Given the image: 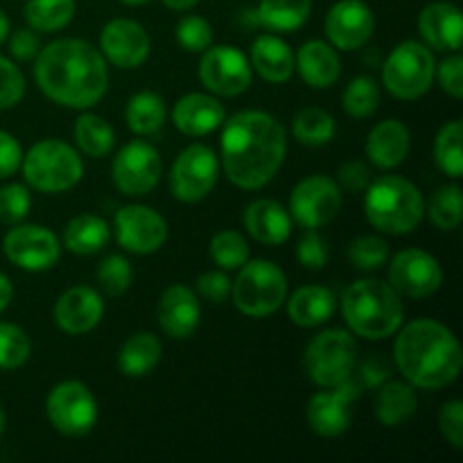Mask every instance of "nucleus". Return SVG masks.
Returning a JSON list of instances; mask_svg holds the SVG:
<instances>
[{"label": "nucleus", "mask_w": 463, "mask_h": 463, "mask_svg": "<svg viewBox=\"0 0 463 463\" xmlns=\"http://www.w3.org/2000/svg\"><path fill=\"white\" fill-rule=\"evenodd\" d=\"M23 149L12 134L0 129V179H7L21 167Z\"/></svg>", "instance_id": "52"}, {"label": "nucleus", "mask_w": 463, "mask_h": 463, "mask_svg": "<svg viewBox=\"0 0 463 463\" xmlns=\"http://www.w3.org/2000/svg\"><path fill=\"white\" fill-rule=\"evenodd\" d=\"M120 3H125V5H145L147 0H120Z\"/></svg>", "instance_id": "59"}, {"label": "nucleus", "mask_w": 463, "mask_h": 463, "mask_svg": "<svg viewBox=\"0 0 463 463\" xmlns=\"http://www.w3.org/2000/svg\"><path fill=\"white\" fill-rule=\"evenodd\" d=\"M163 346L156 335L152 333H136L122 344L118 353V369L127 378H143L161 360Z\"/></svg>", "instance_id": "30"}, {"label": "nucleus", "mask_w": 463, "mask_h": 463, "mask_svg": "<svg viewBox=\"0 0 463 463\" xmlns=\"http://www.w3.org/2000/svg\"><path fill=\"white\" fill-rule=\"evenodd\" d=\"M199 80L211 93L235 98L251 84V66L233 45H208L199 61Z\"/></svg>", "instance_id": "14"}, {"label": "nucleus", "mask_w": 463, "mask_h": 463, "mask_svg": "<svg viewBox=\"0 0 463 463\" xmlns=\"http://www.w3.org/2000/svg\"><path fill=\"white\" fill-rule=\"evenodd\" d=\"M3 432H5V411L3 407H0V437H3Z\"/></svg>", "instance_id": "58"}, {"label": "nucleus", "mask_w": 463, "mask_h": 463, "mask_svg": "<svg viewBox=\"0 0 463 463\" xmlns=\"http://www.w3.org/2000/svg\"><path fill=\"white\" fill-rule=\"evenodd\" d=\"M12 298H14L12 280H9L7 276H5L3 271H0V312H3L5 307L9 306V303H12Z\"/></svg>", "instance_id": "55"}, {"label": "nucleus", "mask_w": 463, "mask_h": 463, "mask_svg": "<svg viewBox=\"0 0 463 463\" xmlns=\"http://www.w3.org/2000/svg\"><path fill=\"white\" fill-rule=\"evenodd\" d=\"M75 16V0H27L25 21L39 32H59Z\"/></svg>", "instance_id": "36"}, {"label": "nucleus", "mask_w": 463, "mask_h": 463, "mask_svg": "<svg viewBox=\"0 0 463 463\" xmlns=\"http://www.w3.org/2000/svg\"><path fill=\"white\" fill-rule=\"evenodd\" d=\"M161 156L145 140H131L113 161V184L127 197H143L156 188L161 179Z\"/></svg>", "instance_id": "13"}, {"label": "nucleus", "mask_w": 463, "mask_h": 463, "mask_svg": "<svg viewBox=\"0 0 463 463\" xmlns=\"http://www.w3.org/2000/svg\"><path fill=\"white\" fill-rule=\"evenodd\" d=\"M23 95H25V77L21 68L0 54V111L16 107Z\"/></svg>", "instance_id": "47"}, {"label": "nucleus", "mask_w": 463, "mask_h": 463, "mask_svg": "<svg viewBox=\"0 0 463 463\" xmlns=\"http://www.w3.org/2000/svg\"><path fill=\"white\" fill-rule=\"evenodd\" d=\"M32 344L25 330L14 324H0V369L14 371L30 360Z\"/></svg>", "instance_id": "42"}, {"label": "nucleus", "mask_w": 463, "mask_h": 463, "mask_svg": "<svg viewBox=\"0 0 463 463\" xmlns=\"http://www.w3.org/2000/svg\"><path fill=\"white\" fill-rule=\"evenodd\" d=\"M439 428L455 450L463 448V405L459 401L446 402L439 414Z\"/></svg>", "instance_id": "50"}, {"label": "nucleus", "mask_w": 463, "mask_h": 463, "mask_svg": "<svg viewBox=\"0 0 463 463\" xmlns=\"http://www.w3.org/2000/svg\"><path fill=\"white\" fill-rule=\"evenodd\" d=\"M7 39H9V18L7 14L0 9V45H3Z\"/></svg>", "instance_id": "57"}, {"label": "nucleus", "mask_w": 463, "mask_h": 463, "mask_svg": "<svg viewBox=\"0 0 463 463\" xmlns=\"http://www.w3.org/2000/svg\"><path fill=\"white\" fill-rule=\"evenodd\" d=\"M220 161L206 145H190L176 156L170 175V190L179 202H202L215 188Z\"/></svg>", "instance_id": "11"}, {"label": "nucleus", "mask_w": 463, "mask_h": 463, "mask_svg": "<svg viewBox=\"0 0 463 463\" xmlns=\"http://www.w3.org/2000/svg\"><path fill=\"white\" fill-rule=\"evenodd\" d=\"M375 32V16L364 0H339L326 16V34L339 50L362 48Z\"/></svg>", "instance_id": "19"}, {"label": "nucleus", "mask_w": 463, "mask_h": 463, "mask_svg": "<svg viewBox=\"0 0 463 463\" xmlns=\"http://www.w3.org/2000/svg\"><path fill=\"white\" fill-rule=\"evenodd\" d=\"M222 125V167L231 184L244 190L269 184L288 152L283 125L265 111H240Z\"/></svg>", "instance_id": "1"}, {"label": "nucleus", "mask_w": 463, "mask_h": 463, "mask_svg": "<svg viewBox=\"0 0 463 463\" xmlns=\"http://www.w3.org/2000/svg\"><path fill=\"white\" fill-rule=\"evenodd\" d=\"M41 50V41L36 36L34 30H16L9 39V52L14 54L21 61H30V59H36Z\"/></svg>", "instance_id": "53"}, {"label": "nucleus", "mask_w": 463, "mask_h": 463, "mask_svg": "<svg viewBox=\"0 0 463 463\" xmlns=\"http://www.w3.org/2000/svg\"><path fill=\"white\" fill-rule=\"evenodd\" d=\"M398 371L411 387L443 389L461 373V346L450 328L434 319H416L401 330L393 348Z\"/></svg>", "instance_id": "3"}, {"label": "nucleus", "mask_w": 463, "mask_h": 463, "mask_svg": "<svg viewBox=\"0 0 463 463\" xmlns=\"http://www.w3.org/2000/svg\"><path fill=\"white\" fill-rule=\"evenodd\" d=\"M45 411H48L52 428L66 437H84L98 420V402H95L93 393L77 380L57 384L50 392Z\"/></svg>", "instance_id": "10"}, {"label": "nucleus", "mask_w": 463, "mask_h": 463, "mask_svg": "<svg viewBox=\"0 0 463 463\" xmlns=\"http://www.w3.org/2000/svg\"><path fill=\"white\" fill-rule=\"evenodd\" d=\"M127 125L134 134L138 136H152L156 134L163 127L167 118L165 102L158 93L154 90H140V93L131 95V99L127 102Z\"/></svg>", "instance_id": "34"}, {"label": "nucleus", "mask_w": 463, "mask_h": 463, "mask_svg": "<svg viewBox=\"0 0 463 463\" xmlns=\"http://www.w3.org/2000/svg\"><path fill=\"white\" fill-rule=\"evenodd\" d=\"M36 86L59 107L89 109L107 93L109 72L102 52L80 39H57L41 48L34 66Z\"/></svg>", "instance_id": "2"}, {"label": "nucleus", "mask_w": 463, "mask_h": 463, "mask_svg": "<svg viewBox=\"0 0 463 463\" xmlns=\"http://www.w3.org/2000/svg\"><path fill=\"white\" fill-rule=\"evenodd\" d=\"M419 32L425 43L441 52H459L463 18L459 7L450 3H432L419 16Z\"/></svg>", "instance_id": "23"}, {"label": "nucleus", "mask_w": 463, "mask_h": 463, "mask_svg": "<svg viewBox=\"0 0 463 463\" xmlns=\"http://www.w3.org/2000/svg\"><path fill=\"white\" fill-rule=\"evenodd\" d=\"M292 131L298 143L307 145V147H319V145H326L333 140L335 120L324 109L307 107L294 116Z\"/></svg>", "instance_id": "37"}, {"label": "nucleus", "mask_w": 463, "mask_h": 463, "mask_svg": "<svg viewBox=\"0 0 463 463\" xmlns=\"http://www.w3.org/2000/svg\"><path fill=\"white\" fill-rule=\"evenodd\" d=\"M312 12V0H260L258 23L274 32H297Z\"/></svg>", "instance_id": "33"}, {"label": "nucleus", "mask_w": 463, "mask_h": 463, "mask_svg": "<svg viewBox=\"0 0 463 463\" xmlns=\"http://www.w3.org/2000/svg\"><path fill=\"white\" fill-rule=\"evenodd\" d=\"M328 256V242L319 233H315V229H307V233L297 244V260L307 269H324Z\"/></svg>", "instance_id": "48"}, {"label": "nucleus", "mask_w": 463, "mask_h": 463, "mask_svg": "<svg viewBox=\"0 0 463 463\" xmlns=\"http://www.w3.org/2000/svg\"><path fill=\"white\" fill-rule=\"evenodd\" d=\"M102 54L122 71H131L147 61L149 36L140 23L131 18H113L99 34Z\"/></svg>", "instance_id": "20"}, {"label": "nucleus", "mask_w": 463, "mask_h": 463, "mask_svg": "<svg viewBox=\"0 0 463 463\" xmlns=\"http://www.w3.org/2000/svg\"><path fill=\"white\" fill-rule=\"evenodd\" d=\"M348 260L360 271L380 269L383 265H387L389 247L383 238L362 235V238L353 240L351 247H348Z\"/></svg>", "instance_id": "43"}, {"label": "nucleus", "mask_w": 463, "mask_h": 463, "mask_svg": "<svg viewBox=\"0 0 463 463\" xmlns=\"http://www.w3.org/2000/svg\"><path fill=\"white\" fill-rule=\"evenodd\" d=\"M163 3H165V7L175 9V12H185V9L194 7L199 0H163Z\"/></svg>", "instance_id": "56"}, {"label": "nucleus", "mask_w": 463, "mask_h": 463, "mask_svg": "<svg viewBox=\"0 0 463 463\" xmlns=\"http://www.w3.org/2000/svg\"><path fill=\"white\" fill-rule=\"evenodd\" d=\"M111 229L98 215H77L68 222L63 231V244L77 256H93L107 247Z\"/></svg>", "instance_id": "31"}, {"label": "nucleus", "mask_w": 463, "mask_h": 463, "mask_svg": "<svg viewBox=\"0 0 463 463\" xmlns=\"http://www.w3.org/2000/svg\"><path fill=\"white\" fill-rule=\"evenodd\" d=\"M330 392L315 393L307 402V423L312 432L319 437L333 439L342 437L353 420V401L362 393V384L351 378L337 387H328Z\"/></svg>", "instance_id": "17"}, {"label": "nucleus", "mask_w": 463, "mask_h": 463, "mask_svg": "<svg viewBox=\"0 0 463 463\" xmlns=\"http://www.w3.org/2000/svg\"><path fill=\"white\" fill-rule=\"evenodd\" d=\"M75 140L77 147L86 156L102 158L111 154L113 145H116V134L104 118L95 116V113H84L75 122Z\"/></svg>", "instance_id": "35"}, {"label": "nucleus", "mask_w": 463, "mask_h": 463, "mask_svg": "<svg viewBox=\"0 0 463 463\" xmlns=\"http://www.w3.org/2000/svg\"><path fill=\"white\" fill-rule=\"evenodd\" d=\"M32 208V194L23 184H9L0 188V222L18 224L27 217Z\"/></svg>", "instance_id": "45"}, {"label": "nucleus", "mask_w": 463, "mask_h": 463, "mask_svg": "<svg viewBox=\"0 0 463 463\" xmlns=\"http://www.w3.org/2000/svg\"><path fill=\"white\" fill-rule=\"evenodd\" d=\"M364 213L373 229L389 235H405L423 222L425 202L411 181L389 175L366 188Z\"/></svg>", "instance_id": "5"}, {"label": "nucleus", "mask_w": 463, "mask_h": 463, "mask_svg": "<svg viewBox=\"0 0 463 463\" xmlns=\"http://www.w3.org/2000/svg\"><path fill=\"white\" fill-rule=\"evenodd\" d=\"M244 226L253 240L276 247L292 233V215L274 199H258L244 211Z\"/></svg>", "instance_id": "26"}, {"label": "nucleus", "mask_w": 463, "mask_h": 463, "mask_svg": "<svg viewBox=\"0 0 463 463\" xmlns=\"http://www.w3.org/2000/svg\"><path fill=\"white\" fill-rule=\"evenodd\" d=\"M294 68H298L303 81L310 89H330L342 75V61L337 57V50L319 39L303 43L294 59Z\"/></svg>", "instance_id": "27"}, {"label": "nucleus", "mask_w": 463, "mask_h": 463, "mask_svg": "<svg viewBox=\"0 0 463 463\" xmlns=\"http://www.w3.org/2000/svg\"><path fill=\"white\" fill-rule=\"evenodd\" d=\"M411 136L401 120H383L373 127L366 140V156L380 170L398 167L410 156Z\"/></svg>", "instance_id": "25"}, {"label": "nucleus", "mask_w": 463, "mask_h": 463, "mask_svg": "<svg viewBox=\"0 0 463 463\" xmlns=\"http://www.w3.org/2000/svg\"><path fill=\"white\" fill-rule=\"evenodd\" d=\"M335 307H337V298L333 289L324 285H306L297 289L288 301V315L292 324L301 328H317L335 315Z\"/></svg>", "instance_id": "28"}, {"label": "nucleus", "mask_w": 463, "mask_h": 463, "mask_svg": "<svg viewBox=\"0 0 463 463\" xmlns=\"http://www.w3.org/2000/svg\"><path fill=\"white\" fill-rule=\"evenodd\" d=\"M99 288L109 294V297H120L131 288L134 280V269L131 262L122 256H109L99 262L98 271H95Z\"/></svg>", "instance_id": "44"}, {"label": "nucleus", "mask_w": 463, "mask_h": 463, "mask_svg": "<svg viewBox=\"0 0 463 463\" xmlns=\"http://www.w3.org/2000/svg\"><path fill=\"white\" fill-rule=\"evenodd\" d=\"M342 104L344 111L351 118H357V120L373 116L375 109H378L380 104V89L378 84H375V80H371V77L366 75L355 77V80L346 86V90H344Z\"/></svg>", "instance_id": "40"}, {"label": "nucleus", "mask_w": 463, "mask_h": 463, "mask_svg": "<svg viewBox=\"0 0 463 463\" xmlns=\"http://www.w3.org/2000/svg\"><path fill=\"white\" fill-rule=\"evenodd\" d=\"M342 315L357 337L380 342L398 333L405 317L401 294L375 279L355 280L342 297Z\"/></svg>", "instance_id": "4"}, {"label": "nucleus", "mask_w": 463, "mask_h": 463, "mask_svg": "<svg viewBox=\"0 0 463 463\" xmlns=\"http://www.w3.org/2000/svg\"><path fill=\"white\" fill-rule=\"evenodd\" d=\"M434 63L432 52L428 45L419 41H402L383 66L384 89L398 99H419L432 89L434 81Z\"/></svg>", "instance_id": "9"}, {"label": "nucleus", "mask_w": 463, "mask_h": 463, "mask_svg": "<svg viewBox=\"0 0 463 463\" xmlns=\"http://www.w3.org/2000/svg\"><path fill=\"white\" fill-rule=\"evenodd\" d=\"M434 77L439 80V86L446 90L448 95H452L455 99H459L463 95V59L459 54H452V57L443 59L437 68H434Z\"/></svg>", "instance_id": "49"}, {"label": "nucleus", "mask_w": 463, "mask_h": 463, "mask_svg": "<svg viewBox=\"0 0 463 463\" xmlns=\"http://www.w3.org/2000/svg\"><path fill=\"white\" fill-rule=\"evenodd\" d=\"M461 138H463V127L459 120L448 122L446 127H441V131L437 134L434 140V161H437L439 170L446 172L452 179H461L463 176V149H461Z\"/></svg>", "instance_id": "38"}, {"label": "nucleus", "mask_w": 463, "mask_h": 463, "mask_svg": "<svg viewBox=\"0 0 463 463\" xmlns=\"http://www.w3.org/2000/svg\"><path fill=\"white\" fill-rule=\"evenodd\" d=\"M116 238L125 251L136 256H147L158 251L167 240V224L156 211L149 206H125L116 213L113 220Z\"/></svg>", "instance_id": "18"}, {"label": "nucleus", "mask_w": 463, "mask_h": 463, "mask_svg": "<svg viewBox=\"0 0 463 463\" xmlns=\"http://www.w3.org/2000/svg\"><path fill=\"white\" fill-rule=\"evenodd\" d=\"M175 127L185 136H206L226 120L224 104L206 93H188L175 104Z\"/></svg>", "instance_id": "24"}, {"label": "nucleus", "mask_w": 463, "mask_h": 463, "mask_svg": "<svg viewBox=\"0 0 463 463\" xmlns=\"http://www.w3.org/2000/svg\"><path fill=\"white\" fill-rule=\"evenodd\" d=\"M3 251L12 265L25 271H45L57 265L61 247L52 231L39 224L14 226L3 240Z\"/></svg>", "instance_id": "15"}, {"label": "nucleus", "mask_w": 463, "mask_h": 463, "mask_svg": "<svg viewBox=\"0 0 463 463\" xmlns=\"http://www.w3.org/2000/svg\"><path fill=\"white\" fill-rule=\"evenodd\" d=\"M369 181L371 172L362 161H348L346 165H342V170H339V184H342L348 193H362V190L369 188Z\"/></svg>", "instance_id": "54"}, {"label": "nucleus", "mask_w": 463, "mask_h": 463, "mask_svg": "<svg viewBox=\"0 0 463 463\" xmlns=\"http://www.w3.org/2000/svg\"><path fill=\"white\" fill-rule=\"evenodd\" d=\"M104 303L93 288L77 285L63 292L54 306V321L68 335H84L102 321Z\"/></svg>", "instance_id": "21"}, {"label": "nucleus", "mask_w": 463, "mask_h": 463, "mask_svg": "<svg viewBox=\"0 0 463 463\" xmlns=\"http://www.w3.org/2000/svg\"><path fill=\"white\" fill-rule=\"evenodd\" d=\"M211 258L222 269H240L249 260V244L238 231H220L211 240Z\"/></svg>", "instance_id": "41"}, {"label": "nucleus", "mask_w": 463, "mask_h": 463, "mask_svg": "<svg viewBox=\"0 0 463 463\" xmlns=\"http://www.w3.org/2000/svg\"><path fill=\"white\" fill-rule=\"evenodd\" d=\"M307 378L319 387H337L355 373L357 344L351 333L342 328H330L317 335L306 348Z\"/></svg>", "instance_id": "8"}, {"label": "nucleus", "mask_w": 463, "mask_h": 463, "mask_svg": "<svg viewBox=\"0 0 463 463\" xmlns=\"http://www.w3.org/2000/svg\"><path fill=\"white\" fill-rule=\"evenodd\" d=\"M231 294L242 315L260 319L280 310L288 298V279L271 260H247L231 285Z\"/></svg>", "instance_id": "7"}, {"label": "nucleus", "mask_w": 463, "mask_h": 463, "mask_svg": "<svg viewBox=\"0 0 463 463\" xmlns=\"http://www.w3.org/2000/svg\"><path fill=\"white\" fill-rule=\"evenodd\" d=\"M197 292L211 303H224L231 294L229 276L222 271H206L197 279Z\"/></svg>", "instance_id": "51"}, {"label": "nucleus", "mask_w": 463, "mask_h": 463, "mask_svg": "<svg viewBox=\"0 0 463 463\" xmlns=\"http://www.w3.org/2000/svg\"><path fill=\"white\" fill-rule=\"evenodd\" d=\"M176 41L188 52H203L213 41L211 23L203 16H185L176 25Z\"/></svg>", "instance_id": "46"}, {"label": "nucleus", "mask_w": 463, "mask_h": 463, "mask_svg": "<svg viewBox=\"0 0 463 463\" xmlns=\"http://www.w3.org/2000/svg\"><path fill=\"white\" fill-rule=\"evenodd\" d=\"M428 215L439 231H455L461 224V188L457 184L443 185L430 197Z\"/></svg>", "instance_id": "39"}, {"label": "nucleus", "mask_w": 463, "mask_h": 463, "mask_svg": "<svg viewBox=\"0 0 463 463\" xmlns=\"http://www.w3.org/2000/svg\"><path fill=\"white\" fill-rule=\"evenodd\" d=\"M156 317L167 337L188 339L197 330L199 319H202V307H199L193 289L185 288V285H172L161 294Z\"/></svg>", "instance_id": "22"}, {"label": "nucleus", "mask_w": 463, "mask_h": 463, "mask_svg": "<svg viewBox=\"0 0 463 463\" xmlns=\"http://www.w3.org/2000/svg\"><path fill=\"white\" fill-rule=\"evenodd\" d=\"M389 283L401 297L428 298L441 288L443 269L432 253L423 249H405L392 260Z\"/></svg>", "instance_id": "16"}, {"label": "nucleus", "mask_w": 463, "mask_h": 463, "mask_svg": "<svg viewBox=\"0 0 463 463\" xmlns=\"http://www.w3.org/2000/svg\"><path fill=\"white\" fill-rule=\"evenodd\" d=\"M23 176L30 188L39 193H66L75 188L84 175V165L75 149L57 138H48L36 143L23 156Z\"/></svg>", "instance_id": "6"}, {"label": "nucleus", "mask_w": 463, "mask_h": 463, "mask_svg": "<svg viewBox=\"0 0 463 463\" xmlns=\"http://www.w3.org/2000/svg\"><path fill=\"white\" fill-rule=\"evenodd\" d=\"M251 63L262 80L269 84H283L294 72V54L283 39L262 34L251 45Z\"/></svg>", "instance_id": "29"}, {"label": "nucleus", "mask_w": 463, "mask_h": 463, "mask_svg": "<svg viewBox=\"0 0 463 463\" xmlns=\"http://www.w3.org/2000/svg\"><path fill=\"white\" fill-rule=\"evenodd\" d=\"M416 407H419V401H416L414 387L407 383L383 384L375 396V416L387 428L407 423L416 414Z\"/></svg>", "instance_id": "32"}, {"label": "nucleus", "mask_w": 463, "mask_h": 463, "mask_svg": "<svg viewBox=\"0 0 463 463\" xmlns=\"http://www.w3.org/2000/svg\"><path fill=\"white\" fill-rule=\"evenodd\" d=\"M342 208V193L330 176L312 175L298 181L289 197L292 220L303 229H321L337 217Z\"/></svg>", "instance_id": "12"}]
</instances>
